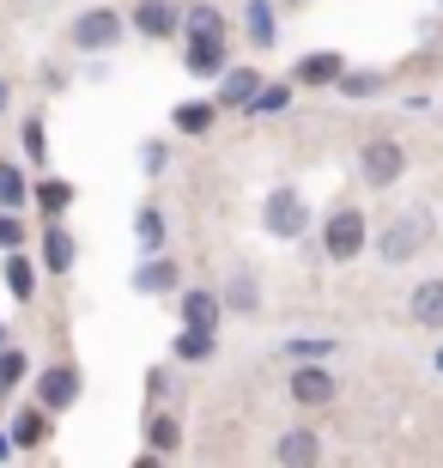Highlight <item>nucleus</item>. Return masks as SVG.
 Listing matches in <instances>:
<instances>
[{
	"label": "nucleus",
	"mask_w": 443,
	"mask_h": 468,
	"mask_svg": "<svg viewBox=\"0 0 443 468\" xmlns=\"http://www.w3.org/2000/svg\"><path fill=\"white\" fill-rule=\"evenodd\" d=\"M273 456H280V463H322V438L310 432V426H298V432H286L273 444Z\"/></svg>",
	"instance_id": "nucleus-14"
},
{
	"label": "nucleus",
	"mask_w": 443,
	"mask_h": 468,
	"mask_svg": "<svg viewBox=\"0 0 443 468\" xmlns=\"http://www.w3.org/2000/svg\"><path fill=\"white\" fill-rule=\"evenodd\" d=\"M280 104H291V91H286V86H261L249 110H280Z\"/></svg>",
	"instance_id": "nucleus-33"
},
{
	"label": "nucleus",
	"mask_w": 443,
	"mask_h": 468,
	"mask_svg": "<svg viewBox=\"0 0 443 468\" xmlns=\"http://www.w3.org/2000/svg\"><path fill=\"white\" fill-rule=\"evenodd\" d=\"M291 359H322V353H334V341H328V335H322V341H291Z\"/></svg>",
	"instance_id": "nucleus-32"
},
{
	"label": "nucleus",
	"mask_w": 443,
	"mask_h": 468,
	"mask_svg": "<svg viewBox=\"0 0 443 468\" xmlns=\"http://www.w3.org/2000/svg\"><path fill=\"white\" fill-rule=\"evenodd\" d=\"M243 25H249V37H256V49H273V6L268 0H249Z\"/></svg>",
	"instance_id": "nucleus-19"
},
{
	"label": "nucleus",
	"mask_w": 443,
	"mask_h": 468,
	"mask_svg": "<svg viewBox=\"0 0 443 468\" xmlns=\"http://www.w3.org/2000/svg\"><path fill=\"white\" fill-rule=\"evenodd\" d=\"M25 243V226L13 219V207H0V250H18Z\"/></svg>",
	"instance_id": "nucleus-31"
},
{
	"label": "nucleus",
	"mask_w": 443,
	"mask_h": 468,
	"mask_svg": "<svg viewBox=\"0 0 443 468\" xmlns=\"http://www.w3.org/2000/svg\"><path fill=\"white\" fill-rule=\"evenodd\" d=\"M183 323L219 329V298H213V292H188V298H183Z\"/></svg>",
	"instance_id": "nucleus-17"
},
{
	"label": "nucleus",
	"mask_w": 443,
	"mask_h": 468,
	"mask_svg": "<svg viewBox=\"0 0 443 468\" xmlns=\"http://www.w3.org/2000/svg\"><path fill=\"white\" fill-rule=\"evenodd\" d=\"M322 250H328V261H353L358 250H364V213H358V207H341V213H328Z\"/></svg>",
	"instance_id": "nucleus-4"
},
{
	"label": "nucleus",
	"mask_w": 443,
	"mask_h": 468,
	"mask_svg": "<svg viewBox=\"0 0 443 468\" xmlns=\"http://www.w3.org/2000/svg\"><path fill=\"white\" fill-rule=\"evenodd\" d=\"M358 171L371 189H395L401 171H407V153H401V140H364V153H358Z\"/></svg>",
	"instance_id": "nucleus-2"
},
{
	"label": "nucleus",
	"mask_w": 443,
	"mask_h": 468,
	"mask_svg": "<svg viewBox=\"0 0 443 468\" xmlns=\"http://www.w3.org/2000/svg\"><path fill=\"white\" fill-rule=\"evenodd\" d=\"M13 444H18V438H0V456H6V451H13Z\"/></svg>",
	"instance_id": "nucleus-34"
},
{
	"label": "nucleus",
	"mask_w": 443,
	"mask_h": 468,
	"mask_svg": "<svg viewBox=\"0 0 443 468\" xmlns=\"http://www.w3.org/2000/svg\"><path fill=\"white\" fill-rule=\"evenodd\" d=\"M25 158H37V165L49 158V134H43V116L25 122Z\"/></svg>",
	"instance_id": "nucleus-29"
},
{
	"label": "nucleus",
	"mask_w": 443,
	"mask_h": 468,
	"mask_svg": "<svg viewBox=\"0 0 443 468\" xmlns=\"http://www.w3.org/2000/svg\"><path fill=\"white\" fill-rule=\"evenodd\" d=\"M37 201H43V213H61L73 201V183L68 176H43V183H37Z\"/></svg>",
	"instance_id": "nucleus-22"
},
{
	"label": "nucleus",
	"mask_w": 443,
	"mask_h": 468,
	"mask_svg": "<svg viewBox=\"0 0 443 468\" xmlns=\"http://www.w3.org/2000/svg\"><path fill=\"white\" fill-rule=\"evenodd\" d=\"M55 408H43V401H37V408H25V414L13 420V438H18V451H37V444H49V432H55Z\"/></svg>",
	"instance_id": "nucleus-10"
},
{
	"label": "nucleus",
	"mask_w": 443,
	"mask_h": 468,
	"mask_svg": "<svg viewBox=\"0 0 443 468\" xmlns=\"http://www.w3.org/2000/svg\"><path fill=\"white\" fill-rule=\"evenodd\" d=\"M73 43H79L86 55L116 49V43H121V18L110 13V6H91V13H79V18H73Z\"/></svg>",
	"instance_id": "nucleus-5"
},
{
	"label": "nucleus",
	"mask_w": 443,
	"mask_h": 468,
	"mask_svg": "<svg viewBox=\"0 0 443 468\" xmlns=\"http://www.w3.org/2000/svg\"><path fill=\"white\" fill-rule=\"evenodd\" d=\"M256 91H261L256 68H225L219 73V104L225 110H249V104H256Z\"/></svg>",
	"instance_id": "nucleus-8"
},
{
	"label": "nucleus",
	"mask_w": 443,
	"mask_h": 468,
	"mask_svg": "<svg viewBox=\"0 0 443 468\" xmlns=\"http://www.w3.org/2000/svg\"><path fill=\"white\" fill-rule=\"evenodd\" d=\"M188 73H225V37H188Z\"/></svg>",
	"instance_id": "nucleus-12"
},
{
	"label": "nucleus",
	"mask_w": 443,
	"mask_h": 468,
	"mask_svg": "<svg viewBox=\"0 0 443 468\" xmlns=\"http://www.w3.org/2000/svg\"><path fill=\"white\" fill-rule=\"evenodd\" d=\"M146 438H153V456H171L176 444H183V426H176L171 414H158L153 426H146Z\"/></svg>",
	"instance_id": "nucleus-21"
},
{
	"label": "nucleus",
	"mask_w": 443,
	"mask_h": 468,
	"mask_svg": "<svg viewBox=\"0 0 443 468\" xmlns=\"http://www.w3.org/2000/svg\"><path fill=\"white\" fill-rule=\"evenodd\" d=\"M37 401H43V408H55V414H61V408H73V401H79V371H73V365H49V371H43V383H37Z\"/></svg>",
	"instance_id": "nucleus-6"
},
{
	"label": "nucleus",
	"mask_w": 443,
	"mask_h": 468,
	"mask_svg": "<svg viewBox=\"0 0 443 468\" xmlns=\"http://www.w3.org/2000/svg\"><path fill=\"white\" fill-rule=\"evenodd\" d=\"M206 353H213V329L183 323V335H176V359H206Z\"/></svg>",
	"instance_id": "nucleus-18"
},
{
	"label": "nucleus",
	"mask_w": 443,
	"mask_h": 468,
	"mask_svg": "<svg viewBox=\"0 0 443 468\" xmlns=\"http://www.w3.org/2000/svg\"><path fill=\"white\" fill-rule=\"evenodd\" d=\"M183 31L188 37H225V13H219V6H188Z\"/></svg>",
	"instance_id": "nucleus-16"
},
{
	"label": "nucleus",
	"mask_w": 443,
	"mask_h": 468,
	"mask_svg": "<svg viewBox=\"0 0 443 468\" xmlns=\"http://www.w3.org/2000/svg\"><path fill=\"white\" fill-rule=\"evenodd\" d=\"M6 98H13V91H6V80H0V110H6Z\"/></svg>",
	"instance_id": "nucleus-35"
},
{
	"label": "nucleus",
	"mask_w": 443,
	"mask_h": 468,
	"mask_svg": "<svg viewBox=\"0 0 443 468\" xmlns=\"http://www.w3.org/2000/svg\"><path fill=\"white\" fill-rule=\"evenodd\" d=\"M25 201V176H18V165H0V207H18Z\"/></svg>",
	"instance_id": "nucleus-28"
},
{
	"label": "nucleus",
	"mask_w": 443,
	"mask_h": 468,
	"mask_svg": "<svg viewBox=\"0 0 443 468\" xmlns=\"http://www.w3.org/2000/svg\"><path fill=\"white\" fill-rule=\"evenodd\" d=\"M291 401H304V408L334 401V371H322V365H298V371H291Z\"/></svg>",
	"instance_id": "nucleus-7"
},
{
	"label": "nucleus",
	"mask_w": 443,
	"mask_h": 468,
	"mask_svg": "<svg viewBox=\"0 0 443 468\" xmlns=\"http://www.w3.org/2000/svg\"><path fill=\"white\" fill-rule=\"evenodd\" d=\"M0 353H6V323H0Z\"/></svg>",
	"instance_id": "nucleus-36"
},
{
	"label": "nucleus",
	"mask_w": 443,
	"mask_h": 468,
	"mask_svg": "<svg viewBox=\"0 0 443 468\" xmlns=\"http://www.w3.org/2000/svg\"><path fill=\"white\" fill-rule=\"evenodd\" d=\"M341 55H304V61H298V80H304V86H341Z\"/></svg>",
	"instance_id": "nucleus-15"
},
{
	"label": "nucleus",
	"mask_w": 443,
	"mask_h": 468,
	"mask_svg": "<svg viewBox=\"0 0 443 468\" xmlns=\"http://www.w3.org/2000/svg\"><path fill=\"white\" fill-rule=\"evenodd\" d=\"M431 238V213H401L395 226H383V238H376V250H383V261H407V256H419V243Z\"/></svg>",
	"instance_id": "nucleus-3"
},
{
	"label": "nucleus",
	"mask_w": 443,
	"mask_h": 468,
	"mask_svg": "<svg viewBox=\"0 0 443 468\" xmlns=\"http://www.w3.org/2000/svg\"><path fill=\"white\" fill-rule=\"evenodd\" d=\"M261 226H268V238H280V243L304 238V226H310L304 195H298V189H273V195H268V207H261Z\"/></svg>",
	"instance_id": "nucleus-1"
},
{
	"label": "nucleus",
	"mask_w": 443,
	"mask_h": 468,
	"mask_svg": "<svg viewBox=\"0 0 443 468\" xmlns=\"http://www.w3.org/2000/svg\"><path fill=\"white\" fill-rule=\"evenodd\" d=\"M413 323L431 335H443V280H426V286H413Z\"/></svg>",
	"instance_id": "nucleus-11"
},
{
	"label": "nucleus",
	"mask_w": 443,
	"mask_h": 468,
	"mask_svg": "<svg viewBox=\"0 0 443 468\" xmlns=\"http://www.w3.org/2000/svg\"><path fill=\"white\" fill-rule=\"evenodd\" d=\"M134 25L146 37H176V31H183V13H176L171 0H140V6H134Z\"/></svg>",
	"instance_id": "nucleus-9"
},
{
	"label": "nucleus",
	"mask_w": 443,
	"mask_h": 468,
	"mask_svg": "<svg viewBox=\"0 0 443 468\" xmlns=\"http://www.w3.org/2000/svg\"><path fill=\"white\" fill-rule=\"evenodd\" d=\"M134 286L146 298H153V292H171V286H176V268H171V261H146V268L134 274Z\"/></svg>",
	"instance_id": "nucleus-20"
},
{
	"label": "nucleus",
	"mask_w": 443,
	"mask_h": 468,
	"mask_svg": "<svg viewBox=\"0 0 443 468\" xmlns=\"http://www.w3.org/2000/svg\"><path fill=\"white\" fill-rule=\"evenodd\" d=\"M341 91L346 98H376L383 91V73H341Z\"/></svg>",
	"instance_id": "nucleus-27"
},
{
	"label": "nucleus",
	"mask_w": 443,
	"mask_h": 468,
	"mask_svg": "<svg viewBox=\"0 0 443 468\" xmlns=\"http://www.w3.org/2000/svg\"><path fill=\"white\" fill-rule=\"evenodd\" d=\"M231 311H256L261 298H256V280H231V298H225Z\"/></svg>",
	"instance_id": "nucleus-30"
},
{
	"label": "nucleus",
	"mask_w": 443,
	"mask_h": 468,
	"mask_svg": "<svg viewBox=\"0 0 443 468\" xmlns=\"http://www.w3.org/2000/svg\"><path fill=\"white\" fill-rule=\"evenodd\" d=\"M18 378H25V353L6 347V353H0V401H6V396L18 389Z\"/></svg>",
	"instance_id": "nucleus-25"
},
{
	"label": "nucleus",
	"mask_w": 443,
	"mask_h": 468,
	"mask_svg": "<svg viewBox=\"0 0 443 468\" xmlns=\"http://www.w3.org/2000/svg\"><path fill=\"white\" fill-rule=\"evenodd\" d=\"M134 231H140V250H164V219H158V207H140Z\"/></svg>",
	"instance_id": "nucleus-24"
},
{
	"label": "nucleus",
	"mask_w": 443,
	"mask_h": 468,
	"mask_svg": "<svg viewBox=\"0 0 443 468\" xmlns=\"http://www.w3.org/2000/svg\"><path fill=\"white\" fill-rule=\"evenodd\" d=\"M6 292H13V298H31V292H37V268H31L25 256L6 261Z\"/></svg>",
	"instance_id": "nucleus-23"
},
{
	"label": "nucleus",
	"mask_w": 443,
	"mask_h": 468,
	"mask_svg": "<svg viewBox=\"0 0 443 468\" xmlns=\"http://www.w3.org/2000/svg\"><path fill=\"white\" fill-rule=\"evenodd\" d=\"M171 122L183 128V134H206V122H213V104H183Z\"/></svg>",
	"instance_id": "nucleus-26"
},
{
	"label": "nucleus",
	"mask_w": 443,
	"mask_h": 468,
	"mask_svg": "<svg viewBox=\"0 0 443 468\" xmlns=\"http://www.w3.org/2000/svg\"><path fill=\"white\" fill-rule=\"evenodd\" d=\"M73 256H79V243H73L68 226H49V231H43V268H49V274H68Z\"/></svg>",
	"instance_id": "nucleus-13"
},
{
	"label": "nucleus",
	"mask_w": 443,
	"mask_h": 468,
	"mask_svg": "<svg viewBox=\"0 0 443 468\" xmlns=\"http://www.w3.org/2000/svg\"><path fill=\"white\" fill-rule=\"evenodd\" d=\"M438 371H443V353H438Z\"/></svg>",
	"instance_id": "nucleus-37"
}]
</instances>
